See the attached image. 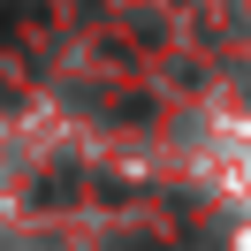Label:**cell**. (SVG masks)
Masks as SVG:
<instances>
[{
	"mask_svg": "<svg viewBox=\"0 0 251 251\" xmlns=\"http://www.w3.org/2000/svg\"><path fill=\"white\" fill-rule=\"evenodd\" d=\"M76 190H84L76 175H46V183H38L31 198H38V205H69V198H76Z\"/></svg>",
	"mask_w": 251,
	"mask_h": 251,
	"instance_id": "cell-1",
	"label": "cell"
}]
</instances>
